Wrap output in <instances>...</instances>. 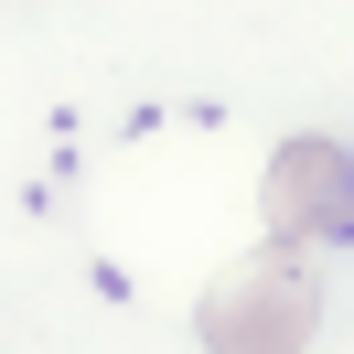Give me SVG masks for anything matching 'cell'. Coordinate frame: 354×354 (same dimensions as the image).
Returning a JSON list of instances; mask_svg holds the SVG:
<instances>
[{
    "mask_svg": "<svg viewBox=\"0 0 354 354\" xmlns=\"http://www.w3.org/2000/svg\"><path fill=\"white\" fill-rule=\"evenodd\" d=\"M268 225H279L290 247H311V236H354V161H344V140H322V129H301V140H279L268 151Z\"/></svg>",
    "mask_w": 354,
    "mask_h": 354,
    "instance_id": "obj_2",
    "label": "cell"
},
{
    "mask_svg": "<svg viewBox=\"0 0 354 354\" xmlns=\"http://www.w3.org/2000/svg\"><path fill=\"white\" fill-rule=\"evenodd\" d=\"M311 311H322V290H311L301 247L279 236L258 268L204 290V344H311Z\"/></svg>",
    "mask_w": 354,
    "mask_h": 354,
    "instance_id": "obj_1",
    "label": "cell"
}]
</instances>
